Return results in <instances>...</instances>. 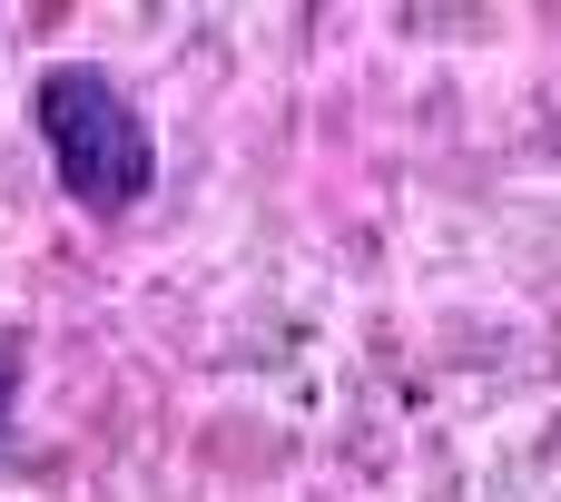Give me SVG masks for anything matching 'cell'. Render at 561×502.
I'll use <instances>...</instances> for the list:
<instances>
[{
  "mask_svg": "<svg viewBox=\"0 0 561 502\" xmlns=\"http://www.w3.org/2000/svg\"><path fill=\"white\" fill-rule=\"evenodd\" d=\"M30 118H39V148H49L59 187H69L89 217H128V207L148 197V178H158V138H148L138 99H128L108 69H79V59L39 69Z\"/></svg>",
  "mask_w": 561,
  "mask_h": 502,
  "instance_id": "cell-1",
  "label": "cell"
},
{
  "mask_svg": "<svg viewBox=\"0 0 561 502\" xmlns=\"http://www.w3.org/2000/svg\"><path fill=\"white\" fill-rule=\"evenodd\" d=\"M10 404H20V335L0 326V454H10Z\"/></svg>",
  "mask_w": 561,
  "mask_h": 502,
  "instance_id": "cell-2",
  "label": "cell"
}]
</instances>
